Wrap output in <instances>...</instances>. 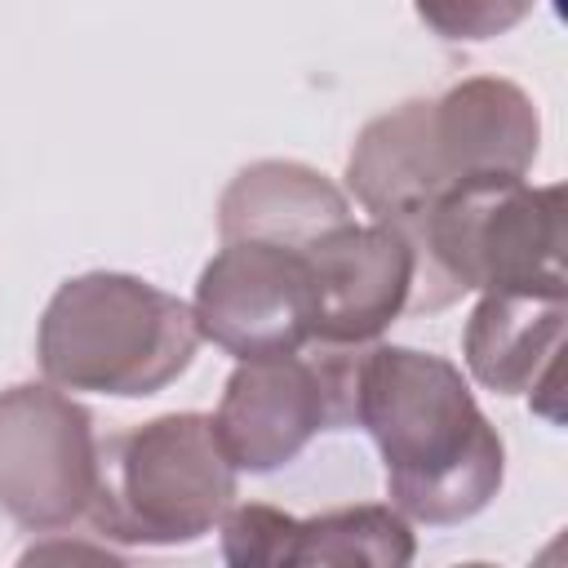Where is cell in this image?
<instances>
[{
	"mask_svg": "<svg viewBox=\"0 0 568 568\" xmlns=\"http://www.w3.org/2000/svg\"><path fill=\"white\" fill-rule=\"evenodd\" d=\"M355 426L377 439L386 488L413 519H466L501 484V439L470 399L462 373L439 355L364 346Z\"/></svg>",
	"mask_w": 568,
	"mask_h": 568,
	"instance_id": "6da1fadb",
	"label": "cell"
},
{
	"mask_svg": "<svg viewBox=\"0 0 568 568\" xmlns=\"http://www.w3.org/2000/svg\"><path fill=\"white\" fill-rule=\"evenodd\" d=\"M200 324L186 302L138 275L67 280L40 320V368L67 390L155 395L191 368Z\"/></svg>",
	"mask_w": 568,
	"mask_h": 568,
	"instance_id": "7a4b0ae2",
	"label": "cell"
},
{
	"mask_svg": "<svg viewBox=\"0 0 568 568\" xmlns=\"http://www.w3.org/2000/svg\"><path fill=\"white\" fill-rule=\"evenodd\" d=\"M235 501V466L226 462L213 417L173 413L98 444V484L89 519L115 541H195Z\"/></svg>",
	"mask_w": 568,
	"mask_h": 568,
	"instance_id": "3957f363",
	"label": "cell"
},
{
	"mask_svg": "<svg viewBox=\"0 0 568 568\" xmlns=\"http://www.w3.org/2000/svg\"><path fill=\"white\" fill-rule=\"evenodd\" d=\"M364 346L315 342V355L240 359L213 417V435L235 470H275L320 430L355 426V382Z\"/></svg>",
	"mask_w": 568,
	"mask_h": 568,
	"instance_id": "277c9868",
	"label": "cell"
},
{
	"mask_svg": "<svg viewBox=\"0 0 568 568\" xmlns=\"http://www.w3.org/2000/svg\"><path fill=\"white\" fill-rule=\"evenodd\" d=\"M98 484V439L89 413L53 386L0 395V506L31 532L80 519Z\"/></svg>",
	"mask_w": 568,
	"mask_h": 568,
	"instance_id": "5b68a950",
	"label": "cell"
},
{
	"mask_svg": "<svg viewBox=\"0 0 568 568\" xmlns=\"http://www.w3.org/2000/svg\"><path fill=\"white\" fill-rule=\"evenodd\" d=\"M200 337L240 359L288 355L315 342V271L306 248L226 240L195 288Z\"/></svg>",
	"mask_w": 568,
	"mask_h": 568,
	"instance_id": "8992f818",
	"label": "cell"
},
{
	"mask_svg": "<svg viewBox=\"0 0 568 568\" xmlns=\"http://www.w3.org/2000/svg\"><path fill=\"white\" fill-rule=\"evenodd\" d=\"M306 257L315 271V342L364 346L413 302L417 253L395 222L355 226L346 217L311 240Z\"/></svg>",
	"mask_w": 568,
	"mask_h": 568,
	"instance_id": "52a82bcc",
	"label": "cell"
},
{
	"mask_svg": "<svg viewBox=\"0 0 568 568\" xmlns=\"http://www.w3.org/2000/svg\"><path fill=\"white\" fill-rule=\"evenodd\" d=\"M346 217V200L324 173L284 160H262L244 169L226 186L217 209L222 240H266L288 248H306Z\"/></svg>",
	"mask_w": 568,
	"mask_h": 568,
	"instance_id": "ba28073f",
	"label": "cell"
},
{
	"mask_svg": "<svg viewBox=\"0 0 568 568\" xmlns=\"http://www.w3.org/2000/svg\"><path fill=\"white\" fill-rule=\"evenodd\" d=\"M564 293H524L493 288L470 328H466V364L484 386L524 390L537 377V355H559Z\"/></svg>",
	"mask_w": 568,
	"mask_h": 568,
	"instance_id": "9c48e42d",
	"label": "cell"
},
{
	"mask_svg": "<svg viewBox=\"0 0 568 568\" xmlns=\"http://www.w3.org/2000/svg\"><path fill=\"white\" fill-rule=\"evenodd\" d=\"M408 524L386 506L328 510L320 519H293L284 528V564H408Z\"/></svg>",
	"mask_w": 568,
	"mask_h": 568,
	"instance_id": "30bf717a",
	"label": "cell"
},
{
	"mask_svg": "<svg viewBox=\"0 0 568 568\" xmlns=\"http://www.w3.org/2000/svg\"><path fill=\"white\" fill-rule=\"evenodd\" d=\"M532 0H417V13L444 40H488L515 27Z\"/></svg>",
	"mask_w": 568,
	"mask_h": 568,
	"instance_id": "8fae6325",
	"label": "cell"
}]
</instances>
